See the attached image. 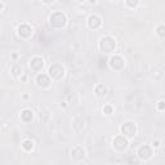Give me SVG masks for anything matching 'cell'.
I'll return each instance as SVG.
<instances>
[{"label":"cell","mask_w":165,"mask_h":165,"mask_svg":"<svg viewBox=\"0 0 165 165\" xmlns=\"http://www.w3.org/2000/svg\"><path fill=\"white\" fill-rule=\"evenodd\" d=\"M67 25V17L63 12H54V13L50 14L49 17V26L52 29L59 30L63 29Z\"/></svg>","instance_id":"cell-1"},{"label":"cell","mask_w":165,"mask_h":165,"mask_svg":"<svg viewBox=\"0 0 165 165\" xmlns=\"http://www.w3.org/2000/svg\"><path fill=\"white\" fill-rule=\"evenodd\" d=\"M98 48L102 53H106V54H110V53H113L116 49V41L112 36H103L100 39V43H98Z\"/></svg>","instance_id":"cell-2"},{"label":"cell","mask_w":165,"mask_h":165,"mask_svg":"<svg viewBox=\"0 0 165 165\" xmlns=\"http://www.w3.org/2000/svg\"><path fill=\"white\" fill-rule=\"evenodd\" d=\"M66 71L65 67L61 63H52L48 68V75L52 79V81H59V80L63 79Z\"/></svg>","instance_id":"cell-3"},{"label":"cell","mask_w":165,"mask_h":165,"mask_svg":"<svg viewBox=\"0 0 165 165\" xmlns=\"http://www.w3.org/2000/svg\"><path fill=\"white\" fill-rule=\"evenodd\" d=\"M120 132L124 137L127 138H133L137 136V125L133 121H125L120 127Z\"/></svg>","instance_id":"cell-4"},{"label":"cell","mask_w":165,"mask_h":165,"mask_svg":"<svg viewBox=\"0 0 165 165\" xmlns=\"http://www.w3.org/2000/svg\"><path fill=\"white\" fill-rule=\"evenodd\" d=\"M112 147L116 150V151H125V150L129 147L128 138L124 137L123 134L115 136L113 137V139H112Z\"/></svg>","instance_id":"cell-5"},{"label":"cell","mask_w":165,"mask_h":165,"mask_svg":"<svg viewBox=\"0 0 165 165\" xmlns=\"http://www.w3.org/2000/svg\"><path fill=\"white\" fill-rule=\"evenodd\" d=\"M35 81H36V85L40 89H43V91L49 89L50 85H52V79L49 77V75H48V74H43V72H39L36 75V79H35Z\"/></svg>","instance_id":"cell-6"},{"label":"cell","mask_w":165,"mask_h":165,"mask_svg":"<svg viewBox=\"0 0 165 165\" xmlns=\"http://www.w3.org/2000/svg\"><path fill=\"white\" fill-rule=\"evenodd\" d=\"M109 65H110V68H111V70H113V71H120V70H123V68H124L125 61H124V58H123L121 56L113 54V56L110 57Z\"/></svg>","instance_id":"cell-7"},{"label":"cell","mask_w":165,"mask_h":165,"mask_svg":"<svg viewBox=\"0 0 165 165\" xmlns=\"http://www.w3.org/2000/svg\"><path fill=\"white\" fill-rule=\"evenodd\" d=\"M152 155H154V150H152V147L148 146V145L141 146L137 151V156H138V159H139V161L150 160V159L152 157Z\"/></svg>","instance_id":"cell-8"},{"label":"cell","mask_w":165,"mask_h":165,"mask_svg":"<svg viewBox=\"0 0 165 165\" xmlns=\"http://www.w3.org/2000/svg\"><path fill=\"white\" fill-rule=\"evenodd\" d=\"M32 34H34V30H32V27L29 23H21L18 29H17V35H18V38L23 39V40H29L32 36Z\"/></svg>","instance_id":"cell-9"},{"label":"cell","mask_w":165,"mask_h":165,"mask_svg":"<svg viewBox=\"0 0 165 165\" xmlns=\"http://www.w3.org/2000/svg\"><path fill=\"white\" fill-rule=\"evenodd\" d=\"M45 66V62H44V58H41L40 56H35L30 59V68H31L34 72H41Z\"/></svg>","instance_id":"cell-10"},{"label":"cell","mask_w":165,"mask_h":165,"mask_svg":"<svg viewBox=\"0 0 165 165\" xmlns=\"http://www.w3.org/2000/svg\"><path fill=\"white\" fill-rule=\"evenodd\" d=\"M86 25H88L89 29L97 30L102 26V18L98 14H91V16L88 17V19H86Z\"/></svg>","instance_id":"cell-11"},{"label":"cell","mask_w":165,"mask_h":165,"mask_svg":"<svg viewBox=\"0 0 165 165\" xmlns=\"http://www.w3.org/2000/svg\"><path fill=\"white\" fill-rule=\"evenodd\" d=\"M85 156H86V152H85V150H84L83 147L76 146V147H74V148L71 150V159L75 160V161L83 160Z\"/></svg>","instance_id":"cell-12"},{"label":"cell","mask_w":165,"mask_h":165,"mask_svg":"<svg viewBox=\"0 0 165 165\" xmlns=\"http://www.w3.org/2000/svg\"><path fill=\"white\" fill-rule=\"evenodd\" d=\"M19 118L25 124H29V123H31L34 120V111L30 109H23L19 113Z\"/></svg>","instance_id":"cell-13"},{"label":"cell","mask_w":165,"mask_h":165,"mask_svg":"<svg viewBox=\"0 0 165 165\" xmlns=\"http://www.w3.org/2000/svg\"><path fill=\"white\" fill-rule=\"evenodd\" d=\"M94 93L98 98H103L107 95L109 89H107V86L104 85V84H97V85L94 86Z\"/></svg>","instance_id":"cell-14"},{"label":"cell","mask_w":165,"mask_h":165,"mask_svg":"<svg viewBox=\"0 0 165 165\" xmlns=\"http://www.w3.org/2000/svg\"><path fill=\"white\" fill-rule=\"evenodd\" d=\"M10 72H12V75H13L14 77H16V79H19L21 75L23 74V67H22V65L18 63V62H16V63L12 66Z\"/></svg>","instance_id":"cell-15"},{"label":"cell","mask_w":165,"mask_h":165,"mask_svg":"<svg viewBox=\"0 0 165 165\" xmlns=\"http://www.w3.org/2000/svg\"><path fill=\"white\" fill-rule=\"evenodd\" d=\"M21 147H22V150L25 152H31L32 150H34L35 147V143L32 139H29V138H26V139H23L22 142H21Z\"/></svg>","instance_id":"cell-16"},{"label":"cell","mask_w":165,"mask_h":165,"mask_svg":"<svg viewBox=\"0 0 165 165\" xmlns=\"http://www.w3.org/2000/svg\"><path fill=\"white\" fill-rule=\"evenodd\" d=\"M125 5L130 9H134L139 5V0H125Z\"/></svg>","instance_id":"cell-17"},{"label":"cell","mask_w":165,"mask_h":165,"mask_svg":"<svg viewBox=\"0 0 165 165\" xmlns=\"http://www.w3.org/2000/svg\"><path fill=\"white\" fill-rule=\"evenodd\" d=\"M102 111H103L104 115H112L113 113V106L112 104H104L102 107Z\"/></svg>","instance_id":"cell-18"},{"label":"cell","mask_w":165,"mask_h":165,"mask_svg":"<svg viewBox=\"0 0 165 165\" xmlns=\"http://www.w3.org/2000/svg\"><path fill=\"white\" fill-rule=\"evenodd\" d=\"M156 34L160 39H164L165 38V26L164 25H159L157 29H156Z\"/></svg>","instance_id":"cell-19"},{"label":"cell","mask_w":165,"mask_h":165,"mask_svg":"<svg viewBox=\"0 0 165 165\" xmlns=\"http://www.w3.org/2000/svg\"><path fill=\"white\" fill-rule=\"evenodd\" d=\"M164 100H160V101H159L157 102V104H156V109H157V111H159V112H163V111H164Z\"/></svg>","instance_id":"cell-20"},{"label":"cell","mask_w":165,"mask_h":165,"mask_svg":"<svg viewBox=\"0 0 165 165\" xmlns=\"http://www.w3.org/2000/svg\"><path fill=\"white\" fill-rule=\"evenodd\" d=\"M151 147H152V148H160V147H161V142H160V141H154Z\"/></svg>","instance_id":"cell-21"},{"label":"cell","mask_w":165,"mask_h":165,"mask_svg":"<svg viewBox=\"0 0 165 165\" xmlns=\"http://www.w3.org/2000/svg\"><path fill=\"white\" fill-rule=\"evenodd\" d=\"M19 80H21V81H23V83H26V81H27V75H26L25 72H23L22 75H21Z\"/></svg>","instance_id":"cell-22"},{"label":"cell","mask_w":165,"mask_h":165,"mask_svg":"<svg viewBox=\"0 0 165 165\" xmlns=\"http://www.w3.org/2000/svg\"><path fill=\"white\" fill-rule=\"evenodd\" d=\"M18 53H12V54H10V58L12 59H17V58H18Z\"/></svg>","instance_id":"cell-23"},{"label":"cell","mask_w":165,"mask_h":165,"mask_svg":"<svg viewBox=\"0 0 165 165\" xmlns=\"http://www.w3.org/2000/svg\"><path fill=\"white\" fill-rule=\"evenodd\" d=\"M41 1H43L44 4H52V3H54L56 0H41Z\"/></svg>","instance_id":"cell-24"},{"label":"cell","mask_w":165,"mask_h":165,"mask_svg":"<svg viewBox=\"0 0 165 165\" xmlns=\"http://www.w3.org/2000/svg\"><path fill=\"white\" fill-rule=\"evenodd\" d=\"M129 163H139V160H136V159L134 157H129Z\"/></svg>","instance_id":"cell-25"},{"label":"cell","mask_w":165,"mask_h":165,"mask_svg":"<svg viewBox=\"0 0 165 165\" xmlns=\"http://www.w3.org/2000/svg\"><path fill=\"white\" fill-rule=\"evenodd\" d=\"M86 1H88L91 5H94V4H97L98 3V0H86Z\"/></svg>","instance_id":"cell-26"},{"label":"cell","mask_w":165,"mask_h":165,"mask_svg":"<svg viewBox=\"0 0 165 165\" xmlns=\"http://www.w3.org/2000/svg\"><path fill=\"white\" fill-rule=\"evenodd\" d=\"M22 98H23V100H29L30 95H29V94H23V95H22Z\"/></svg>","instance_id":"cell-27"},{"label":"cell","mask_w":165,"mask_h":165,"mask_svg":"<svg viewBox=\"0 0 165 165\" xmlns=\"http://www.w3.org/2000/svg\"><path fill=\"white\" fill-rule=\"evenodd\" d=\"M3 9H4V4L0 1V10H3Z\"/></svg>","instance_id":"cell-28"},{"label":"cell","mask_w":165,"mask_h":165,"mask_svg":"<svg viewBox=\"0 0 165 165\" xmlns=\"http://www.w3.org/2000/svg\"><path fill=\"white\" fill-rule=\"evenodd\" d=\"M76 1H77V3H85L86 0H76Z\"/></svg>","instance_id":"cell-29"}]
</instances>
